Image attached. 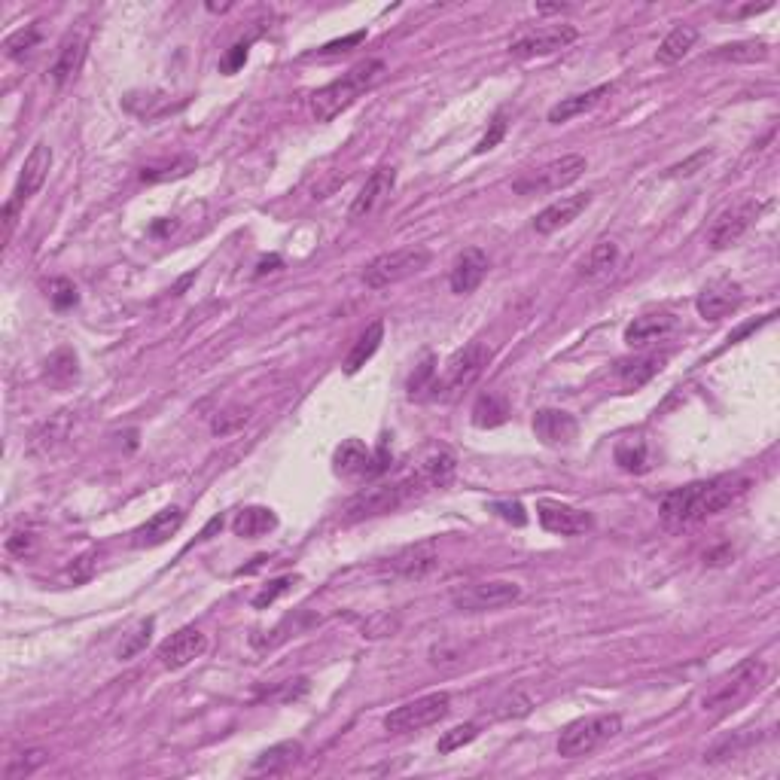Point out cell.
<instances>
[{"label": "cell", "mask_w": 780, "mask_h": 780, "mask_svg": "<svg viewBox=\"0 0 780 780\" xmlns=\"http://www.w3.org/2000/svg\"><path fill=\"white\" fill-rule=\"evenodd\" d=\"M768 55V46L759 40H747V43H732V46H723L720 52H717V58H723V61H762Z\"/></svg>", "instance_id": "74e56055"}, {"label": "cell", "mask_w": 780, "mask_h": 780, "mask_svg": "<svg viewBox=\"0 0 780 780\" xmlns=\"http://www.w3.org/2000/svg\"><path fill=\"white\" fill-rule=\"evenodd\" d=\"M244 61H247V43H235L232 52H229L226 61H223V71H226V74H235Z\"/></svg>", "instance_id": "681fc988"}, {"label": "cell", "mask_w": 780, "mask_h": 780, "mask_svg": "<svg viewBox=\"0 0 780 780\" xmlns=\"http://www.w3.org/2000/svg\"><path fill=\"white\" fill-rule=\"evenodd\" d=\"M622 732V717L619 713H595V717H582L570 723L561 738H558V756L564 759H579L589 756L607 741H613Z\"/></svg>", "instance_id": "3957f363"}, {"label": "cell", "mask_w": 780, "mask_h": 780, "mask_svg": "<svg viewBox=\"0 0 780 780\" xmlns=\"http://www.w3.org/2000/svg\"><path fill=\"white\" fill-rule=\"evenodd\" d=\"M488 363H491V348L488 345L470 342L467 348H461L458 354L448 360L445 375L433 381V387H430V390H436L433 400H454L461 394V390L473 387L482 378Z\"/></svg>", "instance_id": "277c9868"}, {"label": "cell", "mask_w": 780, "mask_h": 780, "mask_svg": "<svg viewBox=\"0 0 780 780\" xmlns=\"http://www.w3.org/2000/svg\"><path fill=\"white\" fill-rule=\"evenodd\" d=\"M607 95H613V86H610V83L595 86V89H589V92L570 95V98H561V101L549 110V122H552V125H561V122H567V119H573V116L589 113V110L598 107Z\"/></svg>", "instance_id": "484cf974"}, {"label": "cell", "mask_w": 780, "mask_h": 780, "mask_svg": "<svg viewBox=\"0 0 780 780\" xmlns=\"http://www.w3.org/2000/svg\"><path fill=\"white\" fill-rule=\"evenodd\" d=\"M278 266H281V256H266V259H259V266H256V275H266V272H278Z\"/></svg>", "instance_id": "f5cc1de1"}, {"label": "cell", "mask_w": 780, "mask_h": 780, "mask_svg": "<svg viewBox=\"0 0 780 780\" xmlns=\"http://www.w3.org/2000/svg\"><path fill=\"white\" fill-rule=\"evenodd\" d=\"M49 299L55 308H71V305H77V287L68 278H58L49 287Z\"/></svg>", "instance_id": "f6af8a7d"}, {"label": "cell", "mask_w": 780, "mask_h": 780, "mask_svg": "<svg viewBox=\"0 0 780 780\" xmlns=\"http://www.w3.org/2000/svg\"><path fill=\"white\" fill-rule=\"evenodd\" d=\"M485 275H488V256H485V250L467 247L458 259H454L448 284H451V290L458 293V296H467V293H473V290L485 281Z\"/></svg>", "instance_id": "ffe728a7"}, {"label": "cell", "mask_w": 780, "mask_h": 780, "mask_svg": "<svg viewBox=\"0 0 780 780\" xmlns=\"http://www.w3.org/2000/svg\"><path fill=\"white\" fill-rule=\"evenodd\" d=\"M509 418V406L497 397V394H482L473 406V424L488 430V427H500Z\"/></svg>", "instance_id": "e575fe53"}, {"label": "cell", "mask_w": 780, "mask_h": 780, "mask_svg": "<svg viewBox=\"0 0 780 780\" xmlns=\"http://www.w3.org/2000/svg\"><path fill=\"white\" fill-rule=\"evenodd\" d=\"M290 585H293V579H290V576H284V579H275V582H269V585H266V589H263V592H259L256 598H253V607H256V610H266V607H272V604H275V601H278V598H281V595H284V592L290 589Z\"/></svg>", "instance_id": "ee69618b"}, {"label": "cell", "mask_w": 780, "mask_h": 780, "mask_svg": "<svg viewBox=\"0 0 780 780\" xmlns=\"http://www.w3.org/2000/svg\"><path fill=\"white\" fill-rule=\"evenodd\" d=\"M77 375H80L77 354L68 351V348L55 351V354L46 360V381H49L52 387H58V390H61V387H68V384H74Z\"/></svg>", "instance_id": "d6a6232c"}, {"label": "cell", "mask_w": 780, "mask_h": 780, "mask_svg": "<svg viewBox=\"0 0 780 780\" xmlns=\"http://www.w3.org/2000/svg\"><path fill=\"white\" fill-rule=\"evenodd\" d=\"M7 549H10L13 555H25V552L34 549V537H31V534H16V537L7 540Z\"/></svg>", "instance_id": "f907efd6"}, {"label": "cell", "mask_w": 780, "mask_h": 780, "mask_svg": "<svg viewBox=\"0 0 780 780\" xmlns=\"http://www.w3.org/2000/svg\"><path fill=\"white\" fill-rule=\"evenodd\" d=\"M153 619H144L141 625H138V631H132V637H128L122 646H119V659L125 662V659H135L141 649H147V643H150V634H153Z\"/></svg>", "instance_id": "ab89813d"}, {"label": "cell", "mask_w": 780, "mask_h": 780, "mask_svg": "<svg viewBox=\"0 0 780 780\" xmlns=\"http://www.w3.org/2000/svg\"><path fill=\"white\" fill-rule=\"evenodd\" d=\"M750 488V479L744 476H717L707 482H692L686 488L671 491L662 500V522L668 528H686L695 522H704V518L723 512L726 506H732L738 497H744Z\"/></svg>", "instance_id": "6da1fadb"}, {"label": "cell", "mask_w": 780, "mask_h": 780, "mask_svg": "<svg viewBox=\"0 0 780 780\" xmlns=\"http://www.w3.org/2000/svg\"><path fill=\"white\" fill-rule=\"evenodd\" d=\"M247 409L244 412H223L217 421H214V433H220V436H226V433H232L235 427H241V424H247Z\"/></svg>", "instance_id": "7dc6e473"}, {"label": "cell", "mask_w": 780, "mask_h": 780, "mask_svg": "<svg viewBox=\"0 0 780 780\" xmlns=\"http://www.w3.org/2000/svg\"><path fill=\"white\" fill-rule=\"evenodd\" d=\"M183 509L180 506H168V509H162V512H156L150 522H144L132 537V543L138 546V549H153V546H162V543H168L180 528H183Z\"/></svg>", "instance_id": "603a6c76"}, {"label": "cell", "mask_w": 780, "mask_h": 780, "mask_svg": "<svg viewBox=\"0 0 780 780\" xmlns=\"http://www.w3.org/2000/svg\"><path fill=\"white\" fill-rule=\"evenodd\" d=\"M616 263H619V247H616L613 241H598L589 253L582 256L579 278H585V281H601V278H607V275L616 269Z\"/></svg>", "instance_id": "f1b7e54d"}, {"label": "cell", "mask_w": 780, "mask_h": 780, "mask_svg": "<svg viewBox=\"0 0 780 780\" xmlns=\"http://www.w3.org/2000/svg\"><path fill=\"white\" fill-rule=\"evenodd\" d=\"M37 43H40V31H37V25H25V28H19L16 34L7 37L4 49H7L10 58H22V55H28Z\"/></svg>", "instance_id": "f35d334b"}, {"label": "cell", "mask_w": 780, "mask_h": 780, "mask_svg": "<svg viewBox=\"0 0 780 780\" xmlns=\"http://www.w3.org/2000/svg\"><path fill=\"white\" fill-rule=\"evenodd\" d=\"M366 40V31H357V34H351V37H345V40H336V43H327L320 49V55H336V52H348L351 46H357V43H363Z\"/></svg>", "instance_id": "c3c4849f"}, {"label": "cell", "mask_w": 780, "mask_h": 780, "mask_svg": "<svg viewBox=\"0 0 780 780\" xmlns=\"http://www.w3.org/2000/svg\"><path fill=\"white\" fill-rule=\"evenodd\" d=\"M299 756H302V744H299V741L275 744V747H269L266 753L256 756L253 774H281V771H287L290 765H296Z\"/></svg>", "instance_id": "4dcf8cb0"}, {"label": "cell", "mask_w": 780, "mask_h": 780, "mask_svg": "<svg viewBox=\"0 0 780 780\" xmlns=\"http://www.w3.org/2000/svg\"><path fill=\"white\" fill-rule=\"evenodd\" d=\"M476 738H479V726H476V723H464V726H454V729L442 732L436 750H439V753H454V750L467 747V744L476 741Z\"/></svg>", "instance_id": "8d00e7d4"}, {"label": "cell", "mask_w": 780, "mask_h": 780, "mask_svg": "<svg viewBox=\"0 0 780 780\" xmlns=\"http://www.w3.org/2000/svg\"><path fill=\"white\" fill-rule=\"evenodd\" d=\"M537 518L549 534H561V537H579L585 531H592V515L561 500H540Z\"/></svg>", "instance_id": "5bb4252c"}, {"label": "cell", "mask_w": 780, "mask_h": 780, "mask_svg": "<svg viewBox=\"0 0 780 780\" xmlns=\"http://www.w3.org/2000/svg\"><path fill=\"white\" fill-rule=\"evenodd\" d=\"M83 58H86V31H71L58 46V55H55L52 68H49V80L55 86L71 83L80 74Z\"/></svg>", "instance_id": "7402d4cb"}, {"label": "cell", "mask_w": 780, "mask_h": 780, "mask_svg": "<svg viewBox=\"0 0 780 780\" xmlns=\"http://www.w3.org/2000/svg\"><path fill=\"white\" fill-rule=\"evenodd\" d=\"M381 339H384V323H381V320H372L369 327L360 333V339L354 342V348L348 351V357H345V372H348V375H357V372L375 357V351L381 348Z\"/></svg>", "instance_id": "f546056e"}, {"label": "cell", "mask_w": 780, "mask_h": 780, "mask_svg": "<svg viewBox=\"0 0 780 780\" xmlns=\"http://www.w3.org/2000/svg\"><path fill=\"white\" fill-rule=\"evenodd\" d=\"M677 327V317L671 311H649V314H640L628 323L625 330V342L631 348H643V345H653L659 339H665L668 333H674Z\"/></svg>", "instance_id": "44dd1931"}, {"label": "cell", "mask_w": 780, "mask_h": 780, "mask_svg": "<svg viewBox=\"0 0 780 780\" xmlns=\"http://www.w3.org/2000/svg\"><path fill=\"white\" fill-rule=\"evenodd\" d=\"M448 710H451L448 692H430V695H421L415 701L400 704L397 710H390L384 717V729L390 735H412V732L430 729L439 720H445Z\"/></svg>", "instance_id": "5b68a950"}, {"label": "cell", "mask_w": 780, "mask_h": 780, "mask_svg": "<svg viewBox=\"0 0 780 780\" xmlns=\"http://www.w3.org/2000/svg\"><path fill=\"white\" fill-rule=\"evenodd\" d=\"M418 482H400V485H387V488H372L366 494H360L357 500H351V506L345 509V522H360V518H369V515H381V512H390L397 509L412 491H415Z\"/></svg>", "instance_id": "2e32d148"}, {"label": "cell", "mask_w": 780, "mask_h": 780, "mask_svg": "<svg viewBox=\"0 0 780 780\" xmlns=\"http://www.w3.org/2000/svg\"><path fill=\"white\" fill-rule=\"evenodd\" d=\"M592 205V192H576V195H561L558 202H552L549 208H543L537 217H534V229L540 235H552L564 226H570L585 208Z\"/></svg>", "instance_id": "e0dca14e"}, {"label": "cell", "mask_w": 780, "mask_h": 780, "mask_svg": "<svg viewBox=\"0 0 780 780\" xmlns=\"http://www.w3.org/2000/svg\"><path fill=\"white\" fill-rule=\"evenodd\" d=\"M454 470H458V461H454L451 451H436L430 454V458L424 461L421 467V482H427L430 488H445L451 479H454Z\"/></svg>", "instance_id": "836d02e7"}, {"label": "cell", "mask_w": 780, "mask_h": 780, "mask_svg": "<svg viewBox=\"0 0 780 780\" xmlns=\"http://www.w3.org/2000/svg\"><path fill=\"white\" fill-rule=\"evenodd\" d=\"M665 363H668L665 354H640V357H631V360H619L616 363V378H619V384L625 390H637L653 375H659Z\"/></svg>", "instance_id": "d4e9b609"}, {"label": "cell", "mask_w": 780, "mask_h": 780, "mask_svg": "<svg viewBox=\"0 0 780 780\" xmlns=\"http://www.w3.org/2000/svg\"><path fill=\"white\" fill-rule=\"evenodd\" d=\"M436 564H439L436 546H433V543H418V546L403 549V552L394 558V564H390V570L400 573V576H406V579H421V576H427Z\"/></svg>", "instance_id": "4316f807"}, {"label": "cell", "mask_w": 780, "mask_h": 780, "mask_svg": "<svg viewBox=\"0 0 780 780\" xmlns=\"http://www.w3.org/2000/svg\"><path fill=\"white\" fill-rule=\"evenodd\" d=\"M503 135H506V116L503 113H497L494 116V122H491V132L479 141V147H476V153H488V150H494L500 141H503Z\"/></svg>", "instance_id": "bcb514c9"}, {"label": "cell", "mask_w": 780, "mask_h": 780, "mask_svg": "<svg viewBox=\"0 0 780 780\" xmlns=\"http://www.w3.org/2000/svg\"><path fill=\"white\" fill-rule=\"evenodd\" d=\"M49 168H52V150L40 141L34 144V150L28 153L25 165H22V174H19V183L13 189V199L4 205V223H7V238L13 235V226H16V211L31 199V195L46 183L49 177Z\"/></svg>", "instance_id": "30bf717a"}, {"label": "cell", "mask_w": 780, "mask_h": 780, "mask_svg": "<svg viewBox=\"0 0 780 780\" xmlns=\"http://www.w3.org/2000/svg\"><path fill=\"white\" fill-rule=\"evenodd\" d=\"M534 433L546 445H570L579 433V424L570 412L561 409H540L534 415Z\"/></svg>", "instance_id": "cb8c5ba5"}, {"label": "cell", "mask_w": 780, "mask_h": 780, "mask_svg": "<svg viewBox=\"0 0 780 780\" xmlns=\"http://www.w3.org/2000/svg\"><path fill=\"white\" fill-rule=\"evenodd\" d=\"M522 598V585L509 579H491V582H473L464 585L451 595V604L464 613H485V610H500L506 604H515Z\"/></svg>", "instance_id": "9c48e42d"}, {"label": "cell", "mask_w": 780, "mask_h": 780, "mask_svg": "<svg viewBox=\"0 0 780 780\" xmlns=\"http://www.w3.org/2000/svg\"><path fill=\"white\" fill-rule=\"evenodd\" d=\"M576 37H579V31L573 25H552V28H540V31H528L522 37H515L509 43V52L515 58H543V55L567 49Z\"/></svg>", "instance_id": "8fae6325"}, {"label": "cell", "mask_w": 780, "mask_h": 780, "mask_svg": "<svg viewBox=\"0 0 780 780\" xmlns=\"http://www.w3.org/2000/svg\"><path fill=\"white\" fill-rule=\"evenodd\" d=\"M741 299H744L741 284H735V281H717V284H710V287H704V290L698 293L695 308H698V314H701L704 320H720V317L732 314V311L741 305Z\"/></svg>", "instance_id": "d6986e66"}, {"label": "cell", "mask_w": 780, "mask_h": 780, "mask_svg": "<svg viewBox=\"0 0 780 780\" xmlns=\"http://www.w3.org/2000/svg\"><path fill=\"white\" fill-rule=\"evenodd\" d=\"M698 40V28L692 25H677L662 43H659V52H656V61L659 64H677L689 55V49L695 46Z\"/></svg>", "instance_id": "1f68e13d"}, {"label": "cell", "mask_w": 780, "mask_h": 780, "mask_svg": "<svg viewBox=\"0 0 780 780\" xmlns=\"http://www.w3.org/2000/svg\"><path fill=\"white\" fill-rule=\"evenodd\" d=\"M710 159V150H701V153H695L689 162H683V165H677V168H671V174H692V168H698L701 162H707Z\"/></svg>", "instance_id": "816d5d0a"}, {"label": "cell", "mask_w": 780, "mask_h": 780, "mask_svg": "<svg viewBox=\"0 0 780 780\" xmlns=\"http://www.w3.org/2000/svg\"><path fill=\"white\" fill-rule=\"evenodd\" d=\"M759 211H762V202L747 199V202L735 205L732 211L720 214V220L713 223L710 232H707L710 250H726V247H732L735 241H741L744 232H747V229L753 226V220L759 217Z\"/></svg>", "instance_id": "4fadbf2b"}, {"label": "cell", "mask_w": 780, "mask_h": 780, "mask_svg": "<svg viewBox=\"0 0 780 780\" xmlns=\"http://www.w3.org/2000/svg\"><path fill=\"white\" fill-rule=\"evenodd\" d=\"M333 464H336V473L345 476V479H354V476H378L387 470V451L381 448L378 454H372L360 439H345L336 454H333Z\"/></svg>", "instance_id": "7c38bea8"}, {"label": "cell", "mask_w": 780, "mask_h": 780, "mask_svg": "<svg viewBox=\"0 0 780 780\" xmlns=\"http://www.w3.org/2000/svg\"><path fill=\"white\" fill-rule=\"evenodd\" d=\"M384 74H387V64H384L381 58H366V61L354 64V68H351L345 77L327 83V86L317 89V92L311 95V113H314V119H317V122H333V119H336L342 110H348L360 95H366L369 89H375V86L384 80Z\"/></svg>", "instance_id": "7a4b0ae2"}, {"label": "cell", "mask_w": 780, "mask_h": 780, "mask_svg": "<svg viewBox=\"0 0 780 780\" xmlns=\"http://www.w3.org/2000/svg\"><path fill=\"white\" fill-rule=\"evenodd\" d=\"M278 528V515L269 506H247L232 518V531L244 540H256Z\"/></svg>", "instance_id": "83f0119b"}, {"label": "cell", "mask_w": 780, "mask_h": 780, "mask_svg": "<svg viewBox=\"0 0 780 780\" xmlns=\"http://www.w3.org/2000/svg\"><path fill=\"white\" fill-rule=\"evenodd\" d=\"M491 512H497L503 522L515 525V528H525V525H528V512H525V506L518 503V500H497V503H491Z\"/></svg>", "instance_id": "7bdbcfd3"}, {"label": "cell", "mask_w": 780, "mask_h": 780, "mask_svg": "<svg viewBox=\"0 0 780 780\" xmlns=\"http://www.w3.org/2000/svg\"><path fill=\"white\" fill-rule=\"evenodd\" d=\"M616 464L628 473H643L646 470V445L640 439H625L616 445Z\"/></svg>", "instance_id": "d590c367"}, {"label": "cell", "mask_w": 780, "mask_h": 780, "mask_svg": "<svg viewBox=\"0 0 780 780\" xmlns=\"http://www.w3.org/2000/svg\"><path fill=\"white\" fill-rule=\"evenodd\" d=\"M394 183H397V168L394 165H381L369 174V180L363 183V189L357 192V199L351 205V220H360V217H369L390 192H394Z\"/></svg>", "instance_id": "ac0fdd59"}, {"label": "cell", "mask_w": 780, "mask_h": 780, "mask_svg": "<svg viewBox=\"0 0 780 780\" xmlns=\"http://www.w3.org/2000/svg\"><path fill=\"white\" fill-rule=\"evenodd\" d=\"M427 263H430V250L427 247H400V250H390V253L375 256L372 263L366 266V272H363V281H366V287L381 290V287L400 284V281L424 272Z\"/></svg>", "instance_id": "8992f818"}, {"label": "cell", "mask_w": 780, "mask_h": 780, "mask_svg": "<svg viewBox=\"0 0 780 780\" xmlns=\"http://www.w3.org/2000/svg\"><path fill=\"white\" fill-rule=\"evenodd\" d=\"M585 168H589L585 156L570 153V156H561V159H555V162H549V165L531 171V174L522 177V180H515V183H512V192H515V195H543V192H558V189L576 183V180L585 174Z\"/></svg>", "instance_id": "ba28073f"}, {"label": "cell", "mask_w": 780, "mask_h": 780, "mask_svg": "<svg viewBox=\"0 0 780 780\" xmlns=\"http://www.w3.org/2000/svg\"><path fill=\"white\" fill-rule=\"evenodd\" d=\"M43 762H46V753H43V750H28V753H22V756L13 759V765L4 771V777H7V780L28 777V774H34Z\"/></svg>", "instance_id": "60d3db41"}, {"label": "cell", "mask_w": 780, "mask_h": 780, "mask_svg": "<svg viewBox=\"0 0 780 780\" xmlns=\"http://www.w3.org/2000/svg\"><path fill=\"white\" fill-rule=\"evenodd\" d=\"M762 677H765V665L756 656L744 659L738 668H732L720 680H713V686L704 692V701H701L704 710H726V707L744 701L762 683Z\"/></svg>", "instance_id": "52a82bcc"}, {"label": "cell", "mask_w": 780, "mask_h": 780, "mask_svg": "<svg viewBox=\"0 0 780 780\" xmlns=\"http://www.w3.org/2000/svg\"><path fill=\"white\" fill-rule=\"evenodd\" d=\"M205 649H208V637L199 628H180L159 646V662L168 671H180L195 659H202Z\"/></svg>", "instance_id": "9a60e30c"}, {"label": "cell", "mask_w": 780, "mask_h": 780, "mask_svg": "<svg viewBox=\"0 0 780 780\" xmlns=\"http://www.w3.org/2000/svg\"><path fill=\"white\" fill-rule=\"evenodd\" d=\"M433 378H436V357L427 354V357L421 360V366H418V369L412 372V378H409V394L415 397V394H421V390L433 387Z\"/></svg>", "instance_id": "b9f144b4"}]
</instances>
